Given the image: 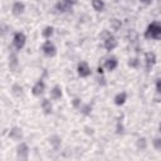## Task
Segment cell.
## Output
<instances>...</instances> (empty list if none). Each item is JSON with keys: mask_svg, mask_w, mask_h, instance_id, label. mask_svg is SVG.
<instances>
[{"mask_svg": "<svg viewBox=\"0 0 161 161\" xmlns=\"http://www.w3.org/2000/svg\"><path fill=\"white\" fill-rule=\"evenodd\" d=\"M143 36L146 39H155V40H158L160 36H161V25L160 23L157 21H152L145 30L143 33Z\"/></svg>", "mask_w": 161, "mask_h": 161, "instance_id": "obj_1", "label": "cell"}, {"mask_svg": "<svg viewBox=\"0 0 161 161\" xmlns=\"http://www.w3.org/2000/svg\"><path fill=\"white\" fill-rule=\"evenodd\" d=\"M25 42H26V36H25L24 33H21V31H16V33L14 34V38H13V45H14V48H15L16 50L23 49L24 45H25Z\"/></svg>", "mask_w": 161, "mask_h": 161, "instance_id": "obj_2", "label": "cell"}, {"mask_svg": "<svg viewBox=\"0 0 161 161\" xmlns=\"http://www.w3.org/2000/svg\"><path fill=\"white\" fill-rule=\"evenodd\" d=\"M42 50H43L44 55H47V57H55V54H57V48L50 40H45L43 43Z\"/></svg>", "mask_w": 161, "mask_h": 161, "instance_id": "obj_3", "label": "cell"}, {"mask_svg": "<svg viewBox=\"0 0 161 161\" xmlns=\"http://www.w3.org/2000/svg\"><path fill=\"white\" fill-rule=\"evenodd\" d=\"M117 45H118V42H117V39H116L112 34H109L108 36H106V38L103 39V47H104V49H106L107 52H111V50L116 49Z\"/></svg>", "mask_w": 161, "mask_h": 161, "instance_id": "obj_4", "label": "cell"}, {"mask_svg": "<svg viewBox=\"0 0 161 161\" xmlns=\"http://www.w3.org/2000/svg\"><path fill=\"white\" fill-rule=\"evenodd\" d=\"M77 73H78V75L80 78H86V77H89L91 75L92 70H91V68H89V65H88L87 62H80L77 65Z\"/></svg>", "mask_w": 161, "mask_h": 161, "instance_id": "obj_5", "label": "cell"}, {"mask_svg": "<svg viewBox=\"0 0 161 161\" xmlns=\"http://www.w3.org/2000/svg\"><path fill=\"white\" fill-rule=\"evenodd\" d=\"M44 91H45V83H44L43 79H39V80H36L35 84L33 86V88H31V94H33L34 97H40V96L44 93Z\"/></svg>", "mask_w": 161, "mask_h": 161, "instance_id": "obj_6", "label": "cell"}, {"mask_svg": "<svg viewBox=\"0 0 161 161\" xmlns=\"http://www.w3.org/2000/svg\"><path fill=\"white\" fill-rule=\"evenodd\" d=\"M145 64H146V70H151V68L156 64V54L153 52L145 53Z\"/></svg>", "mask_w": 161, "mask_h": 161, "instance_id": "obj_7", "label": "cell"}, {"mask_svg": "<svg viewBox=\"0 0 161 161\" xmlns=\"http://www.w3.org/2000/svg\"><path fill=\"white\" fill-rule=\"evenodd\" d=\"M16 153H18V157L21 158V160H26L28 156H29V147L25 142H21L18 148H16Z\"/></svg>", "mask_w": 161, "mask_h": 161, "instance_id": "obj_8", "label": "cell"}, {"mask_svg": "<svg viewBox=\"0 0 161 161\" xmlns=\"http://www.w3.org/2000/svg\"><path fill=\"white\" fill-rule=\"evenodd\" d=\"M117 65H118V60H117V58H116V57H113V55L108 57V58L104 60V64H103V67H104L108 72L114 70V69L117 68Z\"/></svg>", "mask_w": 161, "mask_h": 161, "instance_id": "obj_9", "label": "cell"}, {"mask_svg": "<svg viewBox=\"0 0 161 161\" xmlns=\"http://www.w3.org/2000/svg\"><path fill=\"white\" fill-rule=\"evenodd\" d=\"M72 6L73 5L68 0H60V1H58L55 4V10L58 13H67V11H69L72 9Z\"/></svg>", "mask_w": 161, "mask_h": 161, "instance_id": "obj_10", "label": "cell"}, {"mask_svg": "<svg viewBox=\"0 0 161 161\" xmlns=\"http://www.w3.org/2000/svg\"><path fill=\"white\" fill-rule=\"evenodd\" d=\"M9 137L11 138V140H14V141H19V140H21V137H23V131H21V128L20 127H13V128H10V131H9Z\"/></svg>", "mask_w": 161, "mask_h": 161, "instance_id": "obj_11", "label": "cell"}, {"mask_svg": "<svg viewBox=\"0 0 161 161\" xmlns=\"http://www.w3.org/2000/svg\"><path fill=\"white\" fill-rule=\"evenodd\" d=\"M24 10H25V5L23 3H20V1H15L13 4V6H11V13L14 15H16V16L20 15V14H23Z\"/></svg>", "mask_w": 161, "mask_h": 161, "instance_id": "obj_12", "label": "cell"}, {"mask_svg": "<svg viewBox=\"0 0 161 161\" xmlns=\"http://www.w3.org/2000/svg\"><path fill=\"white\" fill-rule=\"evenodd\" d=\"M19 65V60H18V55L15 53H10L9 55V69L11 72H15L16 68Z\"/></svg>", "mask_w": 161, "mask_h": 161, "instance_id": "obj_13", "label": "cell"}, {"mask_svg": "<svg viewBox=\"0 0 161 161\" xmlns=\"http://www.w3.org/2000/svg\"><path fill=\"white\" fill-rule=\"evenodd\" d=\"M63 96V92H62V87L59 84H55L52 89H50V98L52 99H60Z\"/></svg>", "mask_w": 161, "mask_h": 161, "instance_id": "obj_14", "label": "cell"}, {"mask_svg": "<svg viewBox=\"0 0 161 161\" xmlns=\"http://www.w3.org/2000/svg\"><path fill=\"white\" fill-rule=\"evenodd\" d=\"M126 101H127V93L126 92H119L113 98V102L116 106H122V104H125Z\"/></svg>", "mask_w": 161, "mask_h": 161, "instance_id": "obj_15", "label": "cell"}, {"mask_svg": "<svg viewBox=\"0 0 161 161\" xmlns=\"http://www.w3.org/2000/svg\"><path fill=\"white\" fill-rule=\"evenodd\" d=\"M42 109H43V112H44L45 114H50V113H52L53 106H52V103H50V101H49L48 98H44V99L42 101Z\"/></svg>", "mask_w": 161, "mask_h": 161, "instance_id": "obj_16", "label": "cell"}, {"mask_svg": "<svg viewBox=\"0 0 161 161\" xmlns=\"http://www.w3.org/2000/svg\"><path fill=\"white\" fill-rule=\"evenodd\" d=\"M49 142H50V145H52V147L54 150H58L59 146H60V143H62V138L58 135H53V136L49 137Z\"/></svg>", "mask_w": 161, "mask_h": 161, "instance_id": "obj_17", "label": "cell"}, {"mask_svg": "<svg viewBox=\"0 0 161 161\" xmlns=\"http://www.w3.org/2000/svg\"><path fill=\"white\" fill-rule=\"evenodd\" d=\"M92 8H93V10H96L98 13L103 11L104 10V3H103V0H92Z\"/></svg>", "mask_w": 161, "mask_h": 161, "instance_id": "obj_18", "label": "cell"}, {"mask_svg": "<svg viewBox=\"0 0 161 161\" xmlns=\"http://www.w3.org/2000/svg\"><path fill=\"white\" fill-rule=\"evenodd\" d=\"M79 111H80V113L82 114H84V116H89L91 114V112H92V106L91 104H88V103H82L80 106H79V108H78Z\"/></svg>", "mask_w": 161, "mask_h": 161, "instance_id": "obj_19", "label": "cell"}, {"mask_svg": "<svg viewBox=\"0 0 161 161\" xmlns=\"http://www.w3.org/2000/svg\"><path fill=\"white\" fill-rule=\"evenodd\" d=\"M53 33H54V28L50 26V25H48V26H45V28L42 30V36L45 38V39H49V38L53 35Z\"/></svg>", "mask_w": 161, "mask_h": 161, "instance_id": "obj_20", "label": "cell"}, {"mask_svg": "<svg viewBox=\"0 0 161 161\" xmlns=\"http://www.w3.org/2000/svg\"><path fill=\"white\" fill-rule=\"evenodd\" d=\"M11 93H13L15 97L21 96V94H23V87H21L20 84H18V83L13 84V87H11Z\"/></svg>", "mask_w": 161, "mask_h": 161, "instance_id": "obj_21", "label": "cell"}, {"mask_svg": "<svg viewBox=\"0 0 161 161\" xmlns=\"http://www.w3.org/2000/svg\"><path fill=\"white\" fill-rule=\"evenodd\" d=\"M136 146H137L138 150H145V148L147 147V140H146L145 137H140V138H137V141H136Z\"/></svg>", "mask_w": 161, "mask_h": 161, "instance_id": "obj_22", "label": "cell"}, {"mask_svg": "<svg viewBox=\"0 0 161 161\" xmlns=\"http://www.w3.org/2000/svg\"><path fill=\"white\" fill-rule=\"evenodd\" d=\"M109 24H111V29H112V30H114V31L119 30V29H121V25H122L121 20H118V19H112Z\"/></svg>", "mask_w": 161, "mask_h": 161, "instance_id": "obj_23", "label": "cell"}, {"mask_svg": "<svg viewBox=\"0 0 161 161\" xmlns=\"http://www.w3.org/2000/svg\"><path fill=\"white\" fill-rule=\"evenodd\" d=\"M138 65H140L138 58H130V59H128V67H131V68H137Z\"/></svg>", "mask_w": 161, "mask_h": 161, "instance_id": "obj_24", "label": "cell"}, {"mask_svg": "<svg viewBox=\"0 0 161 161\" xmlns=\"http://www.w3.org/2000/svg\"><path fill=\"white\" fill-rule=\"evenodd\" d=\"M152 145H153V147H155V150H161V138L160 137H155L153 138V141H152Z\"/></svg>", "mask_w": 161, "mask_h": 161, "instance_id": "obj_25", "label": "cell"}, {"mask_svg": "<svg viewBox=\"0 0 161 161\" xmlns=\"http://www.w3.org/2000/svg\"><path fill=\"white\" fill-rule=\"evenodd\" d=\"M72 104H73L74 108H79V106L82 104V99H79V98H74V99L72 101Z\"/></svg>", "mask_w": 161, "mask_h": 161, "instance_id": "obj_26", "label": "cell"}, {"mask_svg": "<svg viewBox=\"0 0 161 161\" xmlns=\"http://www.w3.org/2000/svg\"><path fill=\"white\" fill-rule=\"evenodd\" d=\"M116 132L117 133H123V125L121 121L117 122V127H116Z\"/></svg>", "mask_w": 161, "mask_h": 161, "instance_id": "obj_27", "label": "cell"}, {"mask_svg": "<svg viewBox=\"0 0 161 161\" xmlns=\"http://www.w3.org/2000/svg\"><path fill=\"white\" fill-rule=\"evenodd\" d=\"M156 92H157V93L161 92V79H160V78L156 79Z\"/></svg>", "mask_w": 161, "mask_h": 161, "instance_id": "obj_28", "label": "cell"}, {"mask_svg": "<svg viewBox=\"0 0 161 161\" xmlns=\"http://www.w3.org/2000/svg\"><path fill=\"white\" fill-rule=\"evenodd\" d=\"M98 84H101V86H104L106 84V79H104L103 74H101V78H98Z\"/></svg>", "mask_w": 161, "mask_h": 161, "instance_id": "obj_29", "label": "cell"}, {"mask_svg": "<svg viewBox=\"0 0 161 161\" xmlns=\"http://www.w3.org/2000/svg\"><path fill=\"white\" fill-rule=\"evenodd\" d=\"M140 1H141L143 5H150V4H152L153 0H140Z\"/></svg>", "mask_w": 161, "mask_h": 161, "instance_id": "obj_30", "label": "cell"}, {"mask_svg": "<svg viewBox=\"0 0 161 161\" xmlns=\"http://www.w3.org/2000/svg\"><path fill=\"white\" fill-rule=\"evenodd\" d=\"M97 72H98V74H103V67H98Z\"/></svg>", "mask_w": 161, "mask_h": 161, "instance_id": "obj_31", "label": "cell"}, {"mask_svg": "<svg viewBox=\"0 0 161 161\" xmlns=\"http://www.w3.org/2000/svg\"><path fill=\"white\" fill-rule=\"evenodd\" d=\"M68 1H69V3H70V4H72V5H74V4H75V3H77V0H68Z\"/></svg>", "mask_w": 161, "mask_h": 161, "instance_id": "obj_32", "label": "cell"}]
</instances>
